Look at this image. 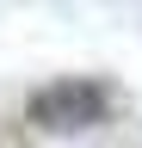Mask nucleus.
<instances>
[{"label": "nucleus", "mask_w": 142, "mask_h": 148, "mask_svg": "<svg viewBox=\"0 0 142 148\" xmlns=\"http://www.w3.org/2000/svg\"><path fill=\"white\" fill-rule=\"evenodd\" d=\"M25 117L49 130V136H80V130H99L111 117V86L93 80V74H68V80H49L31 92Z\"/></svg>", "instance_id": "1"}]
</instances>
